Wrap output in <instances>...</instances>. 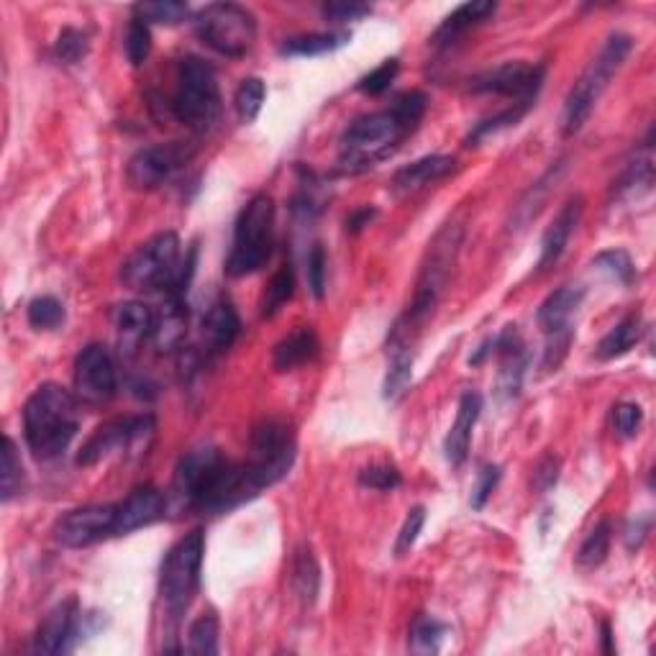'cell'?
<instances>
[{
  "label": "cell",
  "instance_id": "27",
  "mask_svg": "<svg viewBox=\"0 0 656 656\" xmlns=\"http://www.w3.org/2000/svg\"><path fill=\"white\" fill-rule=\"evenodd\" d=\"M582 303V290L577 288H559L538 308V326L544 329L546 336L562 334V331H572V315Z\"/></svg>",
  "mask_w": 656,
  "mask_h": 656
},
{
  "label": "cell",
  "instance_id": "5",
  "mask_svg": "<svg viewBox=\"0 0 656 656\" xmlns=\"http://www.w3.org/2000/svg\"><path fill=\"white\" fill-rule=\"evenodd\" d=\"M169 111L185 129L205 134L221 115V90L215 69L205 59L188 54L177 67V88Z\"/></svg>",
  "mask_w": 656,
  "mask_h": 656
},
{
  "label": "cell",
  "instance_id": "3",
  "mask_svg": "<svg viewBox=\"0 0 656 656\" xmlns=\"http://www.w3.org/2000/svg\"><path fill=\"white\" fill-rule=\"evenodd\" d=\"M80 431L77 403L62 385L44 382L23 405V436L36 459H57Z\"/></svg>",
  "mask_w": 656,
  "mask_h": 656
},
{
  "label": "cell",
  "instance_id": "26",
  "mask_svg": "<svg viewBox=\"0 0 656 656\" xmlns=\"http://www.w3.org/2000/svg\"><path fill=\"white\" fill-rule=\"evenodd\" d=\"M185 334H188V303L180 296H167L154 321V344L159 352L180 349Z\"/></svg>",
  "mask_w": 656,
  "mask_h": 656
},
{
  "label": "cell",
  "instance_id": "24",
  "mask_svg": "<svg viewBox=\"0 0 656 656\" xmlns=\"http://www.w3.org/2000/svg\"><path fill=\"white\" fill-rule=\"evenodd\" d=\"M200 329H203V338L211 346V352H226L242 334V321H238L236 308L229 300H219L205 311Z\"/></svg>",
  "mask_w": 656,
  "mask_h": 656
},
{
  "label": "cell",
  "instance_id": "30",
  "mask_svg": "<svg viewBox=\"0 0 656 656\" xmlns=\"http://www.w3.org/2000/svg\"><path fill=\"white\" fill-rule=\"evenodd\" d=\"M352 42V34L346 31H321V34H300L290 36L280 44V54L285 57H321L342 49Z\"/></svg>",
  "mask_w": 656,
  "mask_h": 656
},
{
  "label": "cell",
  "instance_id": "16",
  "mask_svg": "<svg viewBox=\"0 0 656 656\" xmlns=\"http://www.w3.org/2000/svg\"><path fill=\"white\" fill-rule=\"evenodd\" d=\"M82 634V613L77 608V600L69 598L65 603L54 605L49 613L44 615V621L38 623L34 636V652L57 656L69 654L80 644Z\"/></svg>",
  "mask_w": 656,
  "mask_h": 656
},
{
  "label": "cell",
  "instance_id": "4",
  "mask_svg": "<svg viewBox=\"0 0 656 656\" xmlns=\"http://www.w3.org/2000/svg\"><path fill=\"white\" fill-rule=\"evenodd\" d=\"M631 49H634V38L629 34L608 36L603 49L598 52V57L590 62L588 69L580 75V80L575 82V88L569 90L565 100V111H562V134L575 136L577 131L588 123L600 96L608 90L613 77L619 75V69L623 67V62L629 59Z\"/></svg>",
  "mask_w": 656,
  "mask_h": 656
},
{
  "label": "cell",
  "instance_id": "11",
  "mask_svg": "<svg viewBox=\"0 0 656 656\" xmlns=\"http://www.w3.org/2000/svg\"><path fill=\"white\" fill-rule=\"evenodd\" d=\"M157 431L154 415H121L111 419L92 431L88 442L77 452V465L96 467L100 462L121 452H136L138 446L149 444V438Z\"/></svg>",
  "mask_w": 656,
  "mask_h": 656
},
{
  "label": "cell",
  "instance_id": "33",
  "mask_svg": "<svg viewBox=\"0 0 656 656\" xmlns=\"http://www.w3.org/2000/svg\"><path fill=\"white\" fill-rule=\"evenodd\" d=\"M446 631H449L446 623L436 621L434 615H419L411 626V636H408V649L413 654H436L442 649Z\"/></svg>",
  "mask_w": 656,
  "mask_h": 656
},
{
  "label": "cell",
  "instance_id": "15",
  "mask_svg": "<svg viewBox=\"0 0 656 656\" xmlns=\"http://www.w3.org/2000/svg\"><path fill=\"white\" fill-rule=\"evenodd\" d=\"M119 375L115 362L103 344H88L75 359V392L90 405H103L115 398Z\"/></svg>",
  "mask_w": 656,
  "mask_h": 656
},
{
  "label": "cell",
  "instance_id": "9",
  "mask_svg": "<svg viewBox=\"0 0 656 656\" xmlns=\"http://www.w3.org/2000/svg\"><path fill=\"white\" fill-rule=\"evenodd\" d=\"M180 238L173 231L152 236L121 267V282L136 292H169L180 275Z\"/></svg>",
  "mask_w": 656,
  "mask_h": 656
},
{
  "label": "cell",
  "instance_id": "53",
  "mask_svg": "<svg viewBox=\"0 0 656 656\" xmlns=\"http://www.w3.org/2000/svg\"><path fill=\"white\" fill-rule=\"evenodd\" d=\"M649 531H652V515H644V519L631 521L629 529H626V546H629V552L642 549V544L646 542V536H649Z\"/></svg>",
  "mask_w": 656,
  "mask_h": 656
},
{
  "label": "cell",
  "instance_id": "29",
  "mask_svg": "<svg viewBox=\"0 0 656 656\" xmlns=\"http://www.w3.org/2000/svg\"><path fill=\"white\" fill-rule=\"evenodd\" d=\"M290 580H292V590H296L298 600L305 608H311L315 600H319L321 567H319V562H315V554L308 544L298 546L296 554H292Z\"/></svg>",
  "mask_w": 656,
  "mask_h": 656
},
{
  "label": "cell",
  "instance_id": "1",
  "mask_svg": "<svg viewBox=\"0 0 656 656\" xmlns=\"http://www.w3.org/2000/svg\"><path fill=\"white\" fill-rule=\"evenodd\" d=\"M175 492L200 513H231L259 496L244 462H231L215 446H196L182 454L175 469Z\"/></svg>",
  "mask_w": 656,
  "mask_h": 656
},
{
  "label": "cell",
  "instance_id": "32",
  "mask_svg": "<svg viewBox=\"0 0 656 656\" xmlns=\"http://www.w3.org/2000/svg\"><path fill=\"white\" fill-rule=\"evenodd\" d=\"M613 542V526L611 521H600L596 529L590 531L588 538H585L580 552H577V567L590 572V569H598L608 559V552H611Z\"/></svg>",
  "mask_w": 656,
  "mask_h": 656
},
{
  "label": "cell",
  "instance_id": "42",
  "mask_svg": "<svg viewBox=\"0 0 656 656\" xmlns=\"http://www.w3.org/2000/svg\"><path fill=\"white\" fill-rule=\"evenodd\" d=\"M26 315L36 331H54L65 323V305L54 296H42L31 300Z\"/></svg>",
  "mask_w": 656,
  "mask_h": 656
},
{
  "label": "cell",
  "instance_id": "22",
  "mask_svg": "<svg viewBox=\"0 0 656 656\" xmlns=\"http://www.w3.org/2000/svg\"><path fill=\"white\" fill-rule=\"evenodd\" d=\"M482 413V396L480 392L469 390L459 400L457 419H454L449 434L444 442V454L452 465H462L469 454V444H472V431L477 426V419Z\"/></svg>",
  "mask_w": 656,
  "mask_h": 656
},
{
  "label": "cell",
  "instance_id": "12",
  "mask_svg": "<svg viewBox=\"0 0 656 656\" xmlns=\"http://www.w3.org/2000/svg\"><path fill=\"white\" fill-rule=\"evenodd\" d=\"M115 523H119V503L73 508L54 523V538L67 549H85L103 538H113Z\"/></svg>",
  "mask_w": 656,
  "mask_h": 656
},
{
  "label": "cell",
  "instance_id": "23",
  "mask_svg": "<svg viewBox=\"0 0 656 656\" xmlns=\"http://www.w3.org/2000/svg\"><path fill=\"white\" fill-rule=\"evenodd\" d=\"M388 354H390V365H388V375H385L382 396H385V400H398L413 380L411 338L398 334V331H390Z\"/></svg>",
  "mask_w": 656,
  "mask_h": 656
},
{
  "label": "cell",
  "instance_id": "31",
  "mask_svg": "<svg viewBox=\"0 0 656 656\" xmlns=\"http://www.w3.org/2000/svg\"><path fill=\"white\" fill-rule=\"evenodd\" d=\"M644 334V321L638 313H631L623 319L621 323H615V326L608 331L603 336V342L598 344V357L600 359H615V357H623V354H629L634 346L638 344V338Z\"/></svg>",
  "mask_w": 656,
  "mask_h": 656
},
{
  "label": "cell",
  "instance_id": "34",
  "mask_svg": "<svg viewBox=\"0 0 656 656\" xmlns=\"http://www.w3.org/2000/svg\"><path fill=\"white\" fill-rule=\"evenodd\" d=\"M654 185V165L652 159H636L631 162L626 173L619 177V182H613V196L615 198H634L636 200L646 196Z\"/></svg>",
  "mask_w": 656,
  "mask_h": 656
},
{
  "label": "cell",
  "instance_id": "35",
  "mask_svg": "<svg viewBox=\"0 0 656 656\" xmlns=\"http://www.w3.org/2000/svg\"><path fill=\"white\" fill-rule=\"evenodd\" d=\"M190 15V8L177 0H146V3L134 5V19L144 23H159V26H175Z\"/></svg>",
  "mask_w": 656,
  "mask_h": 656
},
{
  "label": "cell",
  "instance_id": "13",
  "mask_svg": "<svg viewBox=\"0 0 656 656\" xmlns=\"http://www.w3.org/2000/svg\"><path fill=\"white\" fill-rule=\"evenodd\" d=\"M544 77H546L544 65H531V62H503V65L477 75L472 85H469V90L513 98L515 103H536V96L538 90H542Z\"/></svg>",
  "mask_w": 656,
  "mask_h": 656
},
{
  "label": "cell",
  "instance_id": "48",
  "mask_svg": "<svg viewBox=\"0 0 656 656\" xmlns=\"http://www.w3.org/2000/svg\"><path fill=\"white\" fill-rule=\"evenodd\" d=\"M308 288H311L315 300H323L326 296V249L323 244H313L308 254Z\"/></svg>",
  "mask_w": 656,
  "mask_h": 656
},
{
  "label": "cell",
  "instance_id": "21",
  "mask_svg": "<svg viewBox=\"0 0 656 656\" xmlns=\"http://www.w3.org/2000/svg\"><path fill=\"white\" fill-rule=\"evenodd\" d=\"M154 321H157V313L149 305L138 303V300H126V303L115 305L113 326L115 334H119L121 349L134 354L142 342L154 334Z\"/></svg>",
  "mask_w": 656,
  "mask_h": 656
},
{
  "label": "cell",
  "instance_id": "2",
  "mask_svg": "<svg viewBox=\"0 0 656 656\" xmlns=\"http://www.w3.org/2000/svg\"><path fill=\"white\" fill-rule=\"evenodd\" d=\"M429 98L413 90L396 98L388 111L362 115L344 131L342 152H338V173L362 175L373 169L377 162L388 159L392 152L403 144L408 134H413L423 113H426Z\"/></svg>",
  "mask_w": 656,
  "mask_h": 656
},
{
  "label": "cell",
  "instance_id": "52",
  "mask_svg": "<svg viewBox=\"0 0 656 656\" xmlns=\"http://www.w3.org/2000/svg\"><path fill=\"white\" fill-rule=\"evenodd\" d=\"M559 480V459L554 454H546V457L538 462L534 469V488L538 492H549Z\"/></svg>",
  "mask_w": 656,
  "mask_h": 656
},
{
  "label": "cell",
  "instance_id": "45",
  "mask_svg": "<svg viewBox=\"0 0 656 656\" xmlns=\"http://www.w3.org/2000/svg\"><path fill=\"white\" fill-rule=\"evenodd\" d=\"M400 73V59L392 57V59H385L380 67H375L373 73H367L362 80L357 82V90L365 92V96H382L385 90L390 88L392 82H396V77Z\"/></svg>",
  "mask_w": 656,
  "mask_h": 656
},
{
  "label": "cell",
  "instance_id": "43",
  "mask_svg": "<svg viewBox=\"0 0 656 656\" xmlns=\"http://www.w3.org/2000/svg\"><path fill=\"white\" fill-rule=\"evenodd\" d=\"M592 267H598L600 273L611 275L613 280L621 282V285H634V280H636L634 259H631L629 252H623V249L600 252L598 257L592 259Z\"/></svg>",
  "mask_w": 656,
  "mask_h": 656
},
{
  "label": "cell",
  "instance_id": "20",
  "mask_svg": "<svg viewBox=\"0 0 656 656\" xmlns=\"http://www.w3.org/2000/svg\"><path fill=\"white\" fill-rule=\"evenodd\" d=\"M582 211H585V200L577 196V198H569L565 208L557 213V219H554L549 226H546L544 236H542V257H538V273H546V269H552L557 262L562 259V254H565L569 238H572L577 223L582 219Z\"/></svg>",
  "mask_w": 656,
  "mask_h": 656
},
{
  "label": "cell",
  "instance_id": "55",
  "mask_svg": "<svg viewBox=\"0 0 656 656\" xmlns=\"http://www.w3.org/2000/svg\"><path fill=\"white\" fill-rule=\"evenodd\" d=\"M603 652L605 654H615L613 634H611V626H608V623H603Z\"/></svg>",
  "mask_w": 656,
  "mask_h": 656
},
{
  "label": "cell",
  "instance_id": "14",
  "mask_svg": "<svg viewBox=\"0 0 656 656\" xmlns=\"http://www.w3.org/2000/svg\"><path fill=\"white\" fill-rule=\"evenodd\" d=\"M192 152L180 142L173 144H154L146 149H138L129 159L126 180L136 190H157L162 185L173 180L180 169L188 165Z\"/></svg>",
  "mask_w": 656,
  "mask_h": 656
},
{
  "label": "cell",
  "instance_id": "37",
  "mask_svg": "<svg viewBox=\"0 0 656 656\" xmlns=\"http://www.w3.org/2000/svg\"><path fill=\"white\" fill-rule=\"evenodd\" d=\"M292 292H296V273H292V265H282L267 285L265 300H262V315L273 319L275 313H280V308L292 298Z\"/></svg>",
  "mask_w": 656,
  "mask_h": 656
},
{
  "label": "cell",
  "instance_id": "44",
  "mask_svg": "<svg viewBox=\"0 0 656 656\" xmlns=\"http://www.w3.org/2000/svg\"><path fill=\"white\" fill-rule=\"evenodd\" d=\"M123 49H126V57L134 67L144 65L146 57H149L152 52V31H149V23L138 21V19H131L129 21V29H126V38H123Z\"/></svg>",
  "mask_w": 656,
  "mask_h": 656
},
{
  "label": "cell",
  "instance_id": "46",
  "mask_svg": "<svg viewBox=\"0 0 656 656\" xmlns=\"http://www.w3.org/2000/svg\"><path fill=\"white\" fill-rule=\"evenodd\" d=\"M400 482H403V477H400L398 467H392V465H375V467H367L359 472V485L369 490L392 492L400 488Z\"/></svg>",
  "mask_w": 656,
  "mask_h": 656
},
{
  "label": "cell",
  "instance_id": "6",
  "mask_svg": "<svg viewBox=\"0 0 656 656\" xmlns=\"http://www.w3.org/2000/svg\"><path fill=\"white\" fill-rule=\"evenodd\" d=\"M275 244V200L267 192H257L238 213L234 226V244L226 259L229 277H246L267 265Z\"/></svg>",
  "mask_w": 656,
  "mask_h": 656
},
{
  "label": "cell",
  "instance_id": "39",
  "mask_svg": "<svg viewBox=\"0 0 656 656\" xmlns=\"http://www.w3.org/2000/svg\"><path fill=\"white\" fill-rule=\"evenodd\" d=\"M221 626L215 613H205L188 631V654H219Z\"/></svg>",
  "mask_w": 656,
  "mask_h": 656
},
{
  "label": "cell",
  "instance_id": "18",
  "mask_svg": "<svg viewBox=\"0 0 656 656\" xmlns=\"http://www.w3.org/2000/svg\"><path fill=\"white\" fill-rule=\"evenodd\" d=\"M167 500L157 488H136L126 500L119 503V523H115V536L134 534L138 529L152 526L165 519Z\"/></svg>",
  "mask_w": 656,
  "mask_h": 656
},
{
  "label": "cell",
  "instance_id": "28",
  "mask_svg": "<svg viewBox=\"0 0 656 656\" xmlns=\"http://www.w3.org/2000/svg\"><path fill=\"white\" fill-rule=\"evenodd\" d=\"M321 344H319V336H315V331L311 326H298L292 334L285 336L282 342H277L273 352V367L277 373H290V369L315 359Z\"/></svg>",
  "mask_w": 656,
  "mask_h": 656
},
{
  "label": "cell",
  "instance_id": "8",
  "mask_svg": "<svg viewBox=\"0 0 656 656\" xmlns=\"http://www.w3.org/2000/svg\"><path fill=\"white\" fill-rule=\"evenodd\" d=\"M203 554H205V538L203 531H192L182 536L173 549L167 552L162 562V577H159V596L165 603V611L173 621L188 611L192 598H196L200 585V569H203Z\"/></svg>",
  "mask_w": 656,
  "mask_h": 656
},
{
  "label": "cell",
  "instance_id": "40",
  "mask_svg": "<svg viewBox=\"0 0 656 656\" xmlns=\"http://www.w3.org/2000/svg\"><path fill=\"white\" fill-rule=\"evenodd\" d=\"M90 52V34L82 29H62V34L57 36V42H54V57L62 65H77V62H82L88 57Z\"/></svg>",
  "mask_w": 656,
  "mask_h": 656
},
{
  "label": "cell",
  "instance_id": "49",
  "mask_svg": "<svg viewBox=\"0 0 656 656\" xmlns=\"http://www.w3.org/2000/svg\"><path fill=\"white\" fill-rule=\"evenodd\" d=\"M613 423H615V431H619L623 438H634L638 431H642V423H644L642 405H636V403L615 405Z\"/></svg>",
  "mask_w": 656,
  "mask_h": 656
},
{
  "label": "cell",
  "instance_id": "7",
  "mask_svg": "<svg viewBox=\"0 0 656 656\" xmlns=\"http://www.w3.org/2000/svg\"><path fill=\"white\" fill-rule=\"evenodd\" d=\"M296 431L292 423L285 419H265L254 426L249 436V457H246V469H249L254 485L259 490H267L288 477L296 462Z\"/></svg>",
  "mask_w": 656,
  "mask_h": 656
},
{
  "label": "cell",
  "instance_id": "17",
  "mask_svg": "<svg viewBox=\"0 0 656 656\" xmlns=\"http://www.w3.org/2000/svg\"><path fill=\"white\" fill-rule=\"evenodd\" d=\"M492 354H498L500 359V392H503L505 398H515L529 367V354L526 346H523L519 329L508 326L503 334L492 338Z\"/></svg>",
  "mask_w": 656,
  "mask_h": 656
},
{
  "label": "cell",
  "instance_id": "50",
  "mask_svg": "<svg viewBox=\"0 0 656 656\" xmlns=\"http://www.w3.org/2000/svg\"><path fill=\"white\" fill-rule=\"evenodd\" d=\"M369 13H373V8L365 5V3H357V0H349V3H346V0H334V3L323 5V15H326V19L334 21V23L359 21Z\"/></svg>",
  "mask_w": 656,
  "mask_h": 656
},
{
  "label": "cell",
  "instance_id": "25",
  "mask_svg": "<svg viewBox=\"0 0 656 656\" xmlns=\"http://www.w3.org/2000/svg\"><path fill=\"white\" fill-rule=\"evenodd\" d=\"M496 11L498 5L492 3V0H472V3L454 8V11L442 21V26L436 29L434 44L436 46L454 44L459 36H465L469 29L480 26V23L488 21L490 15H496Z\"/></svg>",
  "mask_w": 656,
  "mask_h": 656
},
{
  "label": "cell",
  "instance_id": "54",
  "mask_svg": "<svg viewBox=\"0 0 656 656\" xmlns=\"http://www.w3.org/2000/svg\"><path fill=\"white\" fill-rule=\"evenodd\" d=\"M375 215H377V208H369V205L359 208V211H354L349 219H346V231H349V234H359L362 229L369 226V221H373Z\"/></svg>",
  "mask_w": 656,
  "mask_h": 656
},
{
  "label": "cell",
  "instance_id": "10",
  "mask_svg": "<svg viewBox=\"0 0 656 656\" xmlns=\"http://www.w3.org/2000/svg\"><path fill=\"white\" fill-rule=\"evenodd\" d=\"M196 34L223 57H244L257 42V19L238 3H211L192 15Z\"/></svg>",
  "mask_w": 656,
  "mask_h": 656
},
{
  "label": "cell",
  "instance_id": "47",
  "mask_svg": "<svg viewBox=\"0 0 656 656\" xmlns=\"http://www.w3.org/2000/svg\"><path fill=\"white\" fill-rule=\"evenodd\" d=\"M423 526H426V511H423L421 505H415L413 511H408V519L398 534V544H396L398 557H405V554L413 549L415 542H419Z\"/></svg>",
  "mask_w": 656,
  "mask_h": 656
},
{
  "label": "cell",
  "instance_id": "41",
  "mask_svg": "<svg viewBox=\"0 0 656 656\" xmlns=\"http://www.w3.org/2000/svg\"><path fill=\"white\" fill-rule=\"evenodd\" d=\"M531 108H534V103H513L511 108H505L503 113H498V115H492V119H488V121L477 123L472 134L467 136V146L480 144L482 138L498 134V131L515 126V123H519L523 119V115H526L531 111Z\"/></svg>",
  "mask_w": 656,
  "mask_h": 656
},
{
  "label": "cell",
  "instance_id": "38",
  "mask_svg": "<svg viewBox=\"0 0 656 656\" xmlns=\"http://www.w3.org/2000/svg\"><path fill=\"white\" fill-rule=\"evenodd\" d=\"M265 96H267V88L259 77H246V80H242V85H238V90H236V98H234L238 121L242 123L257 121L262 105H265Z\"/></svg>",
  "mask_w": 656,
  "mask_h": 656
},
{
  "label": "cell",
  "instance_id": "36",
  "mask_svg": "<svg viewBox=\"0 0 656 656\" xmlns=\"http://www.w3.org/2000/svg\"><path fill=\"white\" fill-rule=\"evenodd\" d=\"M23 490V465L15 449L13 438H3V462H0V498L3 503H11L15 496H21Z\"/></svg>",
  "mask_w": 656,
  "mask_h": 656
},
{
  "label": "cell",
  "instance_id": "19",
  "mask_svg": "<svg viewBox=\"0 0 656 656\" xmlns=\"http://www.w3.org/2000/svg\"><path fill=\"white\" fill-rule=\"evenodd\" d=\"M457 169V159L446 157V154H429V157H421L411 162V165L400 167L396 177H392L390 190L396 192L398 198L413 196L429 185L444 180L446 175H452Z\"/></svg>",
  "mask_w": 656,
  "mask_h": 656
},
{
  "label": "cell",
  "instance_id": "51",
  "mask_svg": "<svg viewBox=\"0 0 656 656\" xmlns=\"http://www.w3.org/2000/svg\"><path fill=\"white\" fill-rule=\"evenodd\" d=\"M500 477H503V472H500L498 465H488L482 467L480 477H477V485L472 490V508L475 511H482L485 503L492 498V492H496Z\"/></svg>",
  "mask_w": 656,
  "mask_h": 656
}]
</instances>
